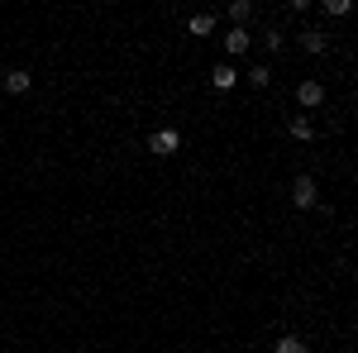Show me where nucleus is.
Returning a JSON list of instances; mask_svg holds the SVG:
<instances>
[{
  "instance_id": "39448f33",
  "label": "nucleus",
  "mask_w": 358,
  "mask_h": 353,
  "mask_svg": "<svg viewBox=\"0 0 358 353\" xmlns=\"http://www.w3.org/2000/svg\"><path fill=\"white\" fill-rule=\"evenodd\" d=\"M210 86H215V91H234V86H239V72H234V62H220V67H210Z\"/></svg>"
},
{
  "instance_id": "7ed1b4c3",
  "label": "nucleus",
  "mask_w": 358,
  "mask_h": 353,
  "mask_svg": "<svg viewBox=\"0 0 358 353\" xmlns=\"http://www.w3.org/2000/svg\"><path fill=\"white\" fill-rule=\"evenodd\" d=\"M296 101H301V110H315L320 101H325V86L315 82V77H306V82L296 86Z\"/></svg>"
},
{
  "instance_id": "f03ea898",
  "label": "nucleus",
  "mask_w": 358,
  "mask_h": 353,
  "mask_svg": "<svg viewBox=\"0 0 358 353\" xmlns=\"http://www.w3.org/2000/svg\"><path fill=\"white\" fill-rule=\"evenodd\" d=\"M177 148H182V134L177 129H153L148 134V153H158V158H172Z\"/></svg>"
},
{
  "instance_id": "20e7f679",
  "label": "nucleus",
  "mask_w": 358,
  "mask_h": 353,
  "mask_svg": "<svg viewBox=\"0 0 358 353\" xmlns=\"http://www.w3.org/2000/svg\"><path fill=\"white\" fill-rule=\"evenodd\" d=\"M0 86H5V91H10V96H24L29 86H34V77H29L24 67H10V72H5V77H0Z\"/></svg>"
},
{
  "instance_id": "9b49d317",
  "label": "nucleus",
  "mask_w": 358,
  "mask_h": 353,
  "mask_svg": "<svg viewBox=\"0 0 358 353\" xmlns=\"http://www.w3.org/2000/svg\"><path fill=\"white\" fill-rule=\"evenodd\" d=\"M248 15H253V5H248V0H229V20H234V29H244Z\"/></svg>"
},
{
  "instance_id": "9d476101",
  "label": "nucleus",
  "mask_w": 358,
  "mask_h": 353,
  "mask_svg": "<svg viewBox=\"0 0 358 353\" xmlns=\"http://www.w3.org/2000/svg\"><path fill=\"white\" fill-rule=\"evenodd\" d=\"M187 29H192L196 38H206V34H215V15H192V20H187Z\"/></svg>"
},
{
  "instance_id": "f257e3e1",
  "label": "nucleus",
  "mask_w": 358,
  "mask_h": 353,
  "mask_svg": "<svg viewBox=\"0 0 358 353\" xmlns=\"http://www.w3.org/2000/svg\"><path fill=\"white\" fill-rule=\"evenodd\" d=\"M292 206H296V210H315V206H320V191H315L310 177H296V182H292Z\"/></svg>"
},
{
  "instance_id": "f8f14e48",
  "label": "nucleus",
  "mask_w": 358,
  "mask_h": 353,
  "mask_svg": "<svg viewBox=\"0 0 358 353\" xmlns=\"http://www.w3.org/2000/svg\"><path fill=\"white\" fill-rule=\"evenodd\" d=\"M354 10V0H325V15H349Z\"/></svg>"
},
{
  "instance_id": "6e6552de",
  "label": "nucleus",
  "mask_w": 358,
  "mask_h": 353,
  "mask_svg": "<svg viewBox=\"0 0 358 353\" xmlns=\"http://www.w3.org/2000/svg\"><path fill=\"white\" fill-rule=\"evenodd\" d=\"M273 353H310V344H306L301 334H282V339L273 344Z\"/></svg>"
},
{
  "instance_id": "423d86ee",
  "label": "nucleus",
  "mask_w": 358,
  "mask_h": 353,
  "mask_svg": "<svg viewBox=\"0 0 358 353\" xmlns=\"http://www.w3.org/2000/svg\"><path fill=\"white\" fill-rule=\"evenodd\" d=\"M220 43H224V53H229V57H239V53H248V48H253L248 29H229V34H224Z\"/></svg>"
},
{
  "instance_id": "0eeeda50",
  "label": "nucleus",
  "mask_w": 358,
  "mask_h": 353,
  "mask_svg": "<svg viewBox=\"0 0 358 353\" xmlns=\"http://www.w3.org/2000/svg\"><path fill=\"white\" fill-rule=\"evenodd\" d=\"M301 48H306V53H315V57H320L325 48H330V34H320V29H306V34H301Z\"/></svg>"
},
{
  "instance_id": "ddd939ff",
  "label": "nucleus",
  "mask_w": 358,
  "mask_h": 353,
  "mask_svg": "<svg viewBox=\"0 0 358 353\" xmlns=\"http://www.w3.org/2000/svg\"><path fill=\"white\" fill-rule=\"evenodd\" d=\"M248 82H253V86H268V82H273V72H268V62H263V67H253V72H248Z\"/></svg>"
},
{
  "instance_id": "1a4fd4ad",
  "label": "nucleus",
  "mask_w": 358,
  "mask_h": 353,
  "mask_svg": "<svg viewBox=\"0 0 358 353\" xmlns=\"http://www.w3.org/2000/svg\"><path fill=\"white\" fill-rule=\"evenodd\" d=\"M287 134H292V138H301V143H310V138H315V124H310L306 115H296V120L287 124Z\"/></svg>"
}]
</instances>
